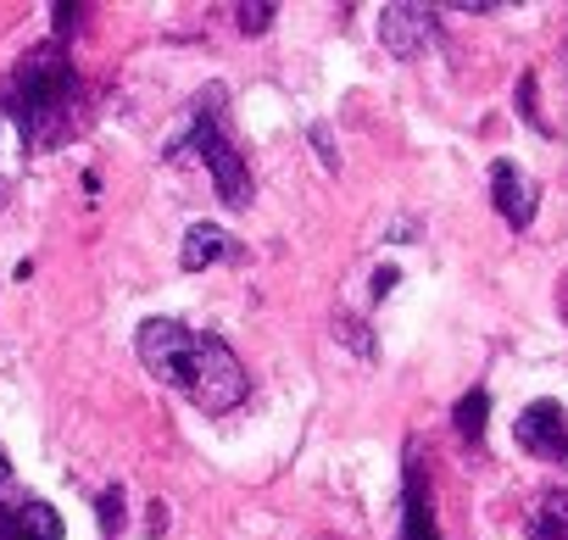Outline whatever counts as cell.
Here are the masks:
<instances>
[{
  "mask_svg": "<svg viewBox=\"0 0 568 540\" xmlns=\"http://www.w3.org/2000/svg\"><path fill=\"white\" fill-rule=\"evenodd\" d=\"M134 351H140V363L168 390H179L190 407H201L212 418L217 412H234L245 401V390H251L245 363L217 335H195V329H184L173 318H145L140 335H134Z\"/></svg>",
  "mask_w": 568,
  "mask_h": 540,
  "instance_id": "obj_1",
  "label": "cell"
},
{
  "mask_svg": "<svg viewBox=\"0 0 568 540\" xmlns=\"http://www.w3.org/2000/svg\"><path fill=\"white\" fill-rule=\"evenodd\" d=\"M0 106H7V118H18L29 151H57V145L73 140L79 123H84V79H79L73 57L51 40V45L29 51V57L12 68Z\"/></svg>",
  "mask_w": 568,
  "mask_h": 540,
  "instance_id": "obj_2",
  "label": "cell"
},
{
  "mask_svg": "<svg viewBox=\"0 0 568 540\" xmlns=\"http://www.w3.org/2000/svg\"><path fill=\"white\" fill-rule=\"evenodd\" d=\"M184 118H190L184 134H173L162 156H168V162L201 156L206 173H212V184H217V201H223V206H251V167H245L240 145H234L229 129H223V90H201Z\"/></svg>",
  "mask_w": 568,
  "mask_h": 540,
  "instance_id": "obj_3",
  "label": "cell"
},
{
  "mask_svg": "<svg viewBox=\"0 0 568 540\" xmlns=\"http://www.w3.org/2000/svg\"><path fill=\"white\" fill-rule=\"evenodd\" d=\"M0 540H62L57 507L29 496L7 457H0Z\"/></svg>",
  "mask_w": 568,
  "mask_h": 540,
  "instance_id": "obj_4",
  "label": "cell"
},
{
  "mask_svg": "<svg viewBox=\"0 0 568 540\" xmlns=\"http://www.w3.org/2000/svg\"><path fill=\"white\" fill-rule=\"evenodd\" d=\"M518 446L540 462H562L568 457V407L562 401H529L513 424Z\"/></svg>",
  "mask_w": 568,
  "mask_h": 540,
  "instance_id": "obj_5",
  "label": "cell"
},
{
  "mask_svg": "<svg viewBox=\"0 0 568 540\" xmlns=\"http://www.w3.org/2000/svg\"><path fill=\"white\" fill-rule=\"evenodd\" d=\"M379 40L396 62H418L424 51H435L440 29H435V12L429 7H385L379 12Z\"/></svg>",
  "mask_w": 568,
  "mask_h": 540,
  "instance_id": "obj_6",
  "label": "cell"
},
{
  "mask_svg": "<svg viewBox=\"0 0 568 540\" xmlns=\"http://www.w3.org/2000/svg\"><path fill=\"white\" fill-rule=\"evenodd\" d=\"M490 201L501 212L507 228H529L535 223V206H540V184L518 167V162H490Z\"/></svg>",
  "mask_w": 568,
  "mask_h": 540,
  "instance_id": "obj_7",
  "label": "cell"
},
{
  "mask_svg": "<svg viewBox=\"0 0 568 540\" xmlns=\"http://www.w3.org/2000/svg\"><path fill=\"white\" fill-rule=\"evenodd\" d=\"M402 540H440L435 496H429V468H424L418 451H407V479H402Z\"/></svg>",
  "mask_w": 568,
  "mask_h": 540,
  "instance_id": "obj_8",
  "label": "cell"
},
{
  "mask_svg": "<svg viewBox=\"0 0 568 540\" xmlns=\"http://www.w3.org/2000/svg\"><path fill=\"white\" fill-rule=\"evenodd\" d=\"M240 256H245V245L229 228H217V223H190L184 251H179L184 274H201V267H212V262H240Z\"/></svg>",
  "mask_w": 568,
  "mask_h": 540,
  "instance_id": "obj_9",
  "label": "cell"
},
{
  "mask_svg": "<svg viewBox=\"0 0 568 540\" xmlns=\"http://www.w3.org/2000/svg\"><path fill=\"white\" fill-rule=\"evenodd\" d=\"M529 540H568V490H546L529 512Z\"/></svg>",
  "mask_w": 568,
  "mask_h": 540,
  "instance_id": "obj_10",
  "label": "cell"
},
{
  "mask_svg": "<svg viewBox=\"0 0 568 540\" xmlns=\"http://www.w3.org/2000/svg\"><path fill=\"white\" fill-rule=\"evenodd\" d=\"M485 418H490V390H468L457 407H452V429L463 446H479L485 440Z\"/></svg>",
  "mask_w": 568,
  "mask_h": 540,
  "instance_id": "obj_11",
  "label": "cell"
},
{
  "mask_svg": "<svg viewBox=\"0 0 568 540\" xmlns=\"http://www.w3.org/2000/svg\"><path fill=\"white\" fill-rule=\"evenodd\" d=\"M518 112L529 118V129H535V134H546V118H540V106H535V73H524V79H518Z\"/></svg>",
  "mask_w": 568,
  "mask_h": 540,
  "instance_id": "obj_12",
  "label": "cell"
},
{
  "mask_svg": "<svg viewBox=\"0 0 568 540\" xmlns=\"http://www.w3.org/2000/svg\"><path fill=\"white\" fill-rule=\"evenodd\" d=\"M234 18L245 23V34H262L273 23V7H234Z\"/></svg>",
  "mask_w": 568,
  "mask_h": 540,
  "instance_id": "obj_13",
  "label": "cell"
},
{
  "mask_svg": "<svg viewBox=\"0 0 568 540\" xmlns=\"http://www.w3.org/2000/svg\"><path fill=\"white\" fill-rule=\"evenodd\" d=\"M101 529H106V540H118V490L101 496Z\"/></svg>",
  "mask_w": 568,
  "mask_h": 540,
  "instance_id": "obj_14",
  "label": "cell"
},
{
  "mask_svg": "<svg viewBox=\"0 0 568 540\" xmlns=\"http://www.w3.org/2000/svg\"><path fill=\"white\" fill-rule=\"evenodd\" d=\"M396 285H402V274H396V267H379V274H374V296H379V302H385Z\"/></svg>",
  "mask_w": 568,
  "mask_h": 540,
  "instance_id": "obj_15",
  "label": "cell"
}]
</instances>
